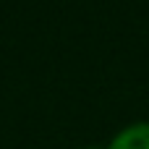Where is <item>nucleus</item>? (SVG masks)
<instances>
[{"instance_id":"f257e3e1","label":"nucleus","mask_w":149,"mask_h":149,"mask_svg":"<svg viewBox=\"0 0 149 149\" xmlns=\"http://www.w3.org/2000/svg\"><path fill=\"white\" fill-rule=\"evenodd\" d=\"M105 149H149V120H131L120 126Z\"/></svg>"},{"instance_id":"f03ea898","label":"nucleus","mask_w":149,"mask_h":149,"mask_svg":"<svg viewBox=\"0 0 149 149\" xmlns=\"http://www.w3.org/2000/svg\"><path fill=\"white\" fill-rule=\"evenodd\" d=\"M81 149H105V147H81Z\"/></svg>"}]
</instances>
